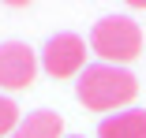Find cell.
Returning a JSON list of instances; mask_svg holds the SVG:
<instances>
[{"label": "cell", "instance_id": "obj_1", "mask_svg": "<svg viewBox=\"0 0 146 138\" xmlns=\"http://www.w3.org/2000/svg\"><path fill=\"white\" fill-rule=\"evenodd\" d=\"M75 93H79V101L90 108V112H112V108L135 101L139 78L127 67H116V64H90L79 75Z\"/></svg>", "mask_w": 146, "mask_h": 138}, {"label": "cell", "instance_id": "obj_2", "mask_svg": "<svg viewBox=\"0 0 146 138\" xmlns=\"http://www.w3.org/2000/svg\"><path fill=\"white\" fill-rule=\"evenodd\" d=\"M90 49L105 64H131L135 56H142V26L127 15H105L90 30Z\"/></svg>", "mask_w": 146, "mask_h": 138}, {"label": "cell", "instance_id": "obj_3", "mask_svg": "<svg viewBox=\"0 0 146 138\" xmlns=\"http://www.w3.org/2000/svg\"><path fill=\"white\" fill-rule=\"evenodd\" d=\"M82 64H86V41L79 34H52L41 49V67L52 78L82 75Z\"/></svg>", "mask_w": 146, "mask_h": 138}, {"label": "cell", "instance_id": "obj_4", "mask_svg": "<svg viewBox=\"0 0 146 138\" xmlns=\"http://www.w3.org/2000/svg\"><path fill=\"white\" fill-rule=\"evenodd\" d=\"M38 75V52L23 41L0 45V90H26Z\"/></svg>", "mask_w": 146, "mask_h": 138}, {"label": "cell", "instance_id": "obj_5", "mask_svg": "<svg viewBox=\"0 0 146 138\" xmlns=\"http://www.w3.org/2000/svg\"><path fill=\"white\" fill-rule=\"evenodd\" d=\"M98 138H146V112L131 108V112L105 116L98 127Z\"/></svg>", "mask_w": 146, "mask_h": 138}, {"label": "cell", "instance_id": "obj_6", "mask_svg": "<svg viewBox=\"0 0 146 138\" xmlns=\"http://www.w3.org/2000/svg\"><path fill=\"white\" fill-rule=\"evenodd\" d=\"M60 134H64L60 112H52V108H38V112H30L26 120H19V127H15L11 138H60Z\"/></svg>", "mask_w": 146, "mask_h": 138}, {"label": "cell", "instance_id": "obj_7", "mask_svg": "<svg viewBox=\"0 0 146 138\" xmlns=\"http://www.w3.org/2000/svg\"><path fill=\"white\" fill-rule=\"evenodd\" d=\"M15 127H19V104L0 93V138H4V134H15Z\"/></svg>", "mask_w": 146, "mask_h": 138}]
</instances>
